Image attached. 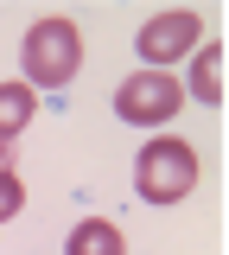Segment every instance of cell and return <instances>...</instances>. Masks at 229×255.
I'll return each instance as SVG.
<instances>
[{"instance_id":"ba28073f","label":"cell","mask_w":229,"mask_h":255,"mask_svg":"<svg viewBox=\"0 0 229 255\" xmlns=\"http://www.w3.org/2000/svg\"><path fill=\"white\" fill-rule=\"evenodd\" d=\"M19 204H26V179H19V166H0V223L19 217Z\"/></svg>"},{"instance_id":"5b68a950","label":"cell","mask_w":229,"mask_h":255,"mask_svg":"<svg viewBox=\"0 0 229 255\" xmlns=\"http://www.w3.org/2000/svg\"><path fill=\"white\" fill-rule=\"evenodd\" d=\"M38 115V90L26 77H13V83H0V147H13Z\"/></svg>"},{"instance_id":"9c48e42d","label":"cell","mask_w":229,"mask_h":255,"mask_svg":"<svg viewBox=\"0 0 229 255\" xmlns=\"http://www.w3.org/2000/svg\"><path fill=\"white\" fill-rule=\"evenodd\" d=\"M0 166H13V159H6V147H0Z\"/></svg>"},{"instance_id":"277c9868","label":"cell","mask_w":229,"mask_h":255,"mask_svg":"<svg viewBox=\"0 0 229 255\" xmlns=\"http://www.w3.org/2000/svg\"><path fill=\"white\" fill-rule=\"evenodd\" d=\"M178 109H185V83L172 70H134L115 90V115L128 128H165Z\"/></svg>"},{"instance_id":"52a82bcc","label":"cell","mask_w":229,"mask_h":255,"mask_svg":"<svg viewBox=\"0 0 229 255\" xmlns=\"http://www.w3.org/2000/svg\"><path fill=\"white\" fill-rule=\"evenodd\" d=\"M64 255H128V236H121L108 217H83L76 230H70V249Z\"/></svg>"},{"instance_id":"3957f363","label":"cell","mask_w":229,"mask_h":255,"mask_svg":"<svg viewBox=\"0 0 229 255\" xmlns=\"http://www.w3.org/2000/svg\"><path fill=\"white\" fill-rule=\"evenodd\" d=\"M197 45H204V13H197V6H165V13H153L147 26L134 32V51H140L147 70H165V64H178V58H197Z\"/></svg>"},{"instance_id":"8992f818","label":"cell","mask_w":229,"mask_h":255,"mask_svg":"<svg viewBox=\"0 0 229 255\" xmlns=\"http://www.w3.org/2000/svg\"><path fill=\"white\" fill-rule=\"evenodd\" d=\"M185 96H191V102H204V109H217V102H223V45H217V38H204V45H197Z\"/></svg>"},{"instance_id":"6da1fadb","label":"cell","mask_w":229,"mask_h":255,"mask_svg":"<svg viewBox=\"0 0 229 255\" xmlns=\"http://www.w3.org/2000/svg\"><path fill=\"white\" fill-rule=\"evenodd\" d=\"M204 179V159H197L191 140H178V134H153L140 153H134V191L147 198V204H185Z\"/></svg>"},{"instance_id":"7a4b0ae2","label":"cell","mask_w":229,"mask_h":255,"mask_svg":"<svg viewBox=\"0 0 229 255\" xmlns=\"http://www.w3.org/2000/svg\"><path fill=\"white\" fill-rule=\"evenodd\" d=\"M19 64H26L32 90H64L70 77L83 70V32H76V19H64V13L38 19L26 32V45H19Z\"/></svg>"}]
</instances>
